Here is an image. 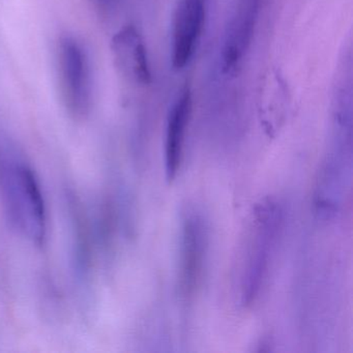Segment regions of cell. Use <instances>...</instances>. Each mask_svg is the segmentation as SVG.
<instances>
[{
    "mask_svg": "<svg viewBox=\"0 0 353 353\" xmlns=\"http://www.w3.org/2000/svg\"><path fill=\"white\" fill-rule=\"evenodd\" d=\"M0 194L8 220L20 234L41 245L46 239L44 196L36 173L7 139H0Z\"/></svg>",
    "mask_w": 353,
    "mask_h": 353,
    "instance_id": "obj_1",
    "label": "cell"
},
{
    "mask_svg": "<svg viewBox=\"0 0 353 353\" xmlns=\"http://www.w3.org/2000/svg\"><path fill=\"white\" fill-rule=\"evenodd\" d=\"M282 224L278 203L266 200L256 206L250 225L241 279V303L252 305L259 296L268 276Z\"/></svg>",
    "mask_w": 353,
    "mask_h": 353,
    "instance_id": "obj_2",
    "label": "cell"
},
{
    "mask_svg": "<svg viewBox=\"0 0 353 353\" xmlns=\"http://www.w3.org/2000/svg\"><path fill=\"white\" fill-rule=\"evenodd\" d=\"M57 63L65 109L74 119H85L92 102V76L85 49L74 37H63L57 50Z\"/></svg>",
    "mask_w": 353,
    "mask_h": 353,
    "instance_id": "obj_3",
    "label": "cell"
},
{
    "mask_svg": "<svg viewBox=\"0 0 353 353\" xmlns=\"http://www.w3.org/2000/svg\"><path fill=\"white\" fill-rule=\"evenodd\" d=\"M208 251L205 224L195 212H187L181 224L179 286L185 299L194 296L203 276Z\"/></svg>",
    "mask_w": 353,
    "mask_h": 353,
    "instance_id": "obj_4",
    "label": "cell"
},
{
    "mask_svg": "<svg viewBox=\"0 0 353 353\" xmlns=\"http://www.w3.org/2000/svg\"><path fill=\"white\" fill-rule=\"evenodd\" d=\"M208 0H179L172 22L171 59L175 70L189 65L205 26Z\"/></svg>",
    "mask_w": 353,
    "mask_h": 353,
    "instance_id": "obj_5",
    "label": "cell"
},
{
    "mask_svg": "<svg viewBox=\"0 0 353 353\" xmlns=\"http://www.w3.org/2000/svg\"><path fill=\"white\" fill-rule=\"evenodd\" d=\"M192 92L185 86L171 106L167 117L165 172L169 181L176 177L183 160L185 134L192 113Z\"/></svg>",
    "mask_w": 353,
    "mask_h": 353,
    "instance_id": "obj_6",
    "label": "cell"
},
{
    "mask_svg": "<svg viewBox=\"0 0 353 353\" xmlns=\"http://www.w3.org/2000/svg\"><path fill=\"white\" fill-rule=\"evenodd\" d=\"M112 51L117 67L125 77L143 85L152 82L148 50L136 28L125 26L115 34L112 40Z\"/></svg>",
    "mask_w": 353,
    "mask_h": 353,
    "instance_id": "obj_7",
    "label": "cell"
},
{
    "mask_svg": "<svg viewBox=\"0 0 353 353\" xmlns=\"http://www.w3.org/2000/svg\"><path fill=\"white\" fill-rule=\"evenodd\" d=\"M259 0H245L229 28L223 51V69L226 73L236 72L243 61L253 36Z\"/></svg>",
    "mask_w": 353,
    "mask_h": 353,
    "instance_id": "obj_8",
    "label": "cell"
},
{
    "mask_svg": "<svg viewBox=\"0 0 353 353\" xmlns=\"http://www.w3.org/2000/svg\"><path fill=\"white\" fill-rule=\"evenodd\" d=\"M94 8L103 15H108L117 9L119 0H92Z\"/></svg>",
    "mask_w": 353,
    "mask_h": 353,
    "instance_id": "obj_9",
    "label": "cell"
}]
</instances>
